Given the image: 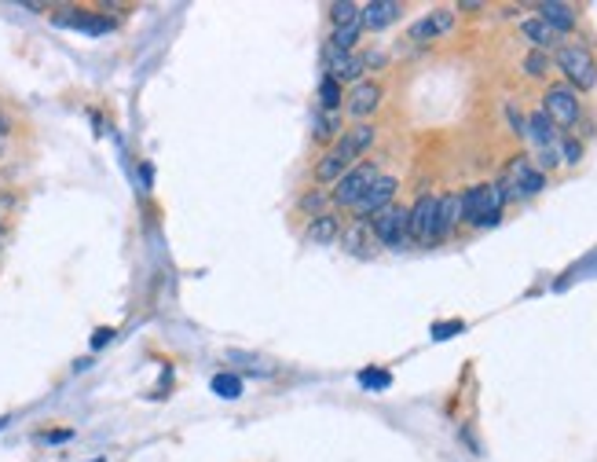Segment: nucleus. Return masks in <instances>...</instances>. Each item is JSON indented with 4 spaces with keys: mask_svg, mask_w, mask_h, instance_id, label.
Masks as SVG:
<instances>
[{
    "mask_svg": "<svg viewBox=\"0 0 597 462\" xmlns=\"http://www.w3.org/2000/svg\"><path fill=\"white\" fill-rule=\"evenodd\" d=\"M462 224V206H458V192H447V195H440V202H436V242H444L455 228Z\"/></svg>",
    "mask_w": 597,
    "mask_h": 462,
    "instance_id": "f3484780",
    "label": "nucleus"
},
{
    "mask_svg": "<svg viewBox=\"0 0 597 462\" xmlns=\"http://www.w3.org/2000/svg\"><path fill=\"white\" fill-rule=\"evenodd\" d=\"M557 70L568 77L572 92H590L597 84V63L582 41H561L557 44Z\"/></svg>",
    "mask_w": 597,
    "mask_h": 462,
    "instance_id": "f03ea898",
    "label": "nucleus"
},
{
    "mask_svg": "<svg viewBox=\"0 0 597 462\" xmlns=\"http://www.w3.org/2000/svg\"><path fill=\"white\" fill-rule=\"evenodd\" d=\"M341 246L348 250V253H370V224H363V221H356V224H348V228H341Z\"/></svg>",
    "mask_w": 597,
    "mask_h": 462,
    "instance_id": "4be33fe9",
    "label": "nucleus"
},
{
    "mask_svg": "<svg viewBox=\"0 0 597 462\" xmlns=\"http://www.w3.org/2000/svg\"><path fill=\"white\" fill-rule=\"evenodd\" d=\"M341 217L334 213V210H327V213H319V217H312L308 221V228H305V239L312 242V246H330V242H338L341 239Z\"/></svg>",
    "mask_w": 597,
    "mask_h": 462,
    "instance_id": "2eb2a0df",
    "label": "nucleus"
},
{
    "mask_svg": "<svg viewBox=\"0 0 597 462\" xmlns=\"http://www.w3.org/2000/svg\"><path fill=\"white\" fill-rule=\"evenodd\" d=\"M319 111H327V114L341 111V84H338L330 74H327L323 84H319Z\"/></svg>",
    "mask_w": 597,
    "mask_h": 462,
    "instance_id": "393cba45",
    "label": "nucleus"
},
{
    "mask_svg": "<svg viewBox=\"0 0 597 462\" xmlns=\"http://www.w3.org/2000/svg\"><path fill=\"white\" fill-rule=\"evenodd\" d=\"M348 169H352V165H348V162H345V158H341V154L330 147V151H327V154L316 162V183H323V188H327V183H338V180H341Z\"/></svg>",
    "mask_w": 597,
    "mask_h": 462,
    "instance_id": "aec40b11",
    "label": "nucleus"
},
{
    "mask_svg": "<svg viewBox=\"0 0 597 462\" xmlns=\"http://www.w3.org/2000/svg\"><path fill=\"white\" fill-rule=\"evenodd\" d=\"M370 235H374V242H381V246H388V250L411 242V235H407V210L396 206V202H392L388 210H381V213L370 221Z\"/></svg>",
    "mask_w": 597,
    "mask_h": 462,
    "instance_id": "0eeeda50",
    "label": "nucleus"
},
{
    "mask_svg": "<svg viewBox=\"0 0 597 462\" xmlns=\"http://www.w3.org/2000/svg\"><path fill=\"white\" fill-rule=\"evenodd\" d=\"M494 188L503 192L506 202H510V199H532V195H539V192L546 188V172H543L532 158H514V162L506 165V176L494 183Z\"/></svg>",
    "mask_w": 597,
    "mask_h": 462,
    "instance_id": "7ed1b4c3",
    "label": "nucleus"
},
{
    "mask_svg": "<svg viewBox=\"0 0 597 462\" xmlns=\"http://www.w3.org/2000/svg\"><path fill=\"white\" fill-rule=\"evenodd\" d=\"M396 192H400V180L381 172V176L370 183V192L359 199V206L352 210V213H356V221H363V224H367V221H374L381 210H388V206L396 202Z\"/></svg>",
    "mask_w": 597,
    "mask_h": 462,
    "instance_id": "1a4fd4ad",
    "label": "nucleus"
},
{
    "mask_svg": "<svg viewBox=\"0 0 597 462\" xmlns=\"http://www.w3.org/2000/svg\"><path fill=\"white\" fill-rule=\"evenodd\" d=\"M381 176V169L374 165V162H356L334 188H330V206H338V210H356L359 206V199L370 192V183Z\"/></svg>",
    "mask_w": 597,
    "mask_h": 462,
    "instance_id": "20e7f679",
    "label": "nucleus"
},
{
    "mask_svg": "<svg viewBox=\"0 0 597 462\" xmlns=\"http://www.w3.org/2000/svg\"><path fill=\"white\" fill-rule=\"evenodd\" d=\"M521 34L535 44V52H546V48H553L557 44V34L539 19V15H528V19H521Z\"/></svg>",
    "mask_w": 597,
    "mask_h": 462,
    "instance_id": "412c9836",
    "label": "nucleus"
},
{
    "mask_svg": "<svg viewBox=\"0 0 597 462\" xmlns=\"http://www.w3.org/2000/svg\"><path fill=\"white\" fill-rule=\"evenodd\" d=\"M363 55H356V52H348V55H341V52H334L330 44H327V74L338 81V84H359L363 81Z\"/></svg>",
    "mask_w": 597,
    "mask_h": 462,
    "instance_id": "f8f14e48",
    "label": "nucleus"
},
{
    "mask_svg": "<svg viewBox=\"0 0 597 462\" xmlns=\"http://www.w3.org/2000/svg\"><path fill=\"white\" fill-rule=\"evenodd\" d=\"M381 96H385L381 84L363 77L359 84H352V88H348V96L341 100V107H345V114H348V118H356V122L363 125V122H367L377 107H381Z\"/></svg>",
    "mask_w": 597,
    "mask_h": 462,
    "instance_id": "9d476101",
    "label": "nucleus"
},
{
    "mask_svg": "<svg viewBox=\"0 0 597 462\" xmlns=\"http://www.w3.org/2000/svg\"><path fill=\"white\" fill-rule=\"evenodd\" d=\"M579 154H582V147H579L575 140H564V158H568V162H579Z\"/></svg>",
    "mask_w": 597,
    "mask_h": 462,
    "instance_id": "7c9ffc66",
    "label": "nucleus"
},
{
    "mask_svg": "<svg viewBox=\"0 0 597 462\" xmlns=\"http://www.w3.org/2000/svg\"><path fill=\"white\" fill-rule=\"evenodd\" d=\"M213 393H220V397H231V400H239L242 397V382L231 375V371H224V375H217L213 378Z\"/></svg>",
    "mask_w": 597,
    "mask_h": 462,
    "instance_id": "bb28decb",
    "label": "nucleus"
},
{
    "mask_svg": "<svg viewBox=\"0 0 597 462\" xmlns=\"http://www.w3.org/2000/svg\"><path fill=\"white\" fill-rule=\"evenodd\" d=\"M539 19L561 37V34H572L575 30V8H568V5H557V0H546V5H539Z\"/></svg>",
    "mask_w": 597,
    "mask_h": 462,
    "instance_id": "6ab92c4d",
    "label": "nucleus"
},
{
    "mask_svg": "<svg viewBox=\"0 0 597 462\" xmlns=\"http://www.w3.org/2000/svg\"><path fill=\"white\" fill-rule=\"evenodd\" d=\"M363 386H377V389H385V386H388V375H363Z\"/></svg>",
    "mask_w": 597,
    "mask_h": 462,
    "instance_id": "2f4dec72",
    "label": "nucleus"
},
{
    "mask_svg": "<svg viewBox=\"0 0 597 462\" xmlns=\"http://www.w3.org/2000/svg\"><path fill=\"white\" fill-rule=\"evenodd\" d=\"M359 37H363V23L356 19V23H348V26H338V30H334L330 48H334V52H341V55H348V52L359 44Z\"/></svg>",
    "mask_w": 597,
    "mask_h": 462,
    "instance_id": "5701e85b",
    "label": "nucleus"
},
{
    "mask_svg": "<svg viewBox=\"0 0 597 462\" xmlns=\"http://www.w3.org/2000/svg\"><path fill=\"white\" fill-rule=\"evenodd\" d=\"M0 143H5V136H0Z\"/></svg>",
    "mask_w": 597,
    "mask_h": 462,
    "instance_id": "f704fd0d",
    "label": "nucleus"
},
{
    "mask_svg": "<svg viewBox=\"0 0 597 462\" xmlns=\"http://www.w3.org/2000/svg\"><path fill=\"white\" fill-rule=\"evenodd\" d=\"M524 136L535 143L543 169H557V165H561V136H557L553 122H550L543 111H535V114L524 122Z\"/></svg>",
    "mask_w": 597,
    "mask_h": 462,
    "instance_id": "39448f33",
    "label": "nucleus"
},
{
    "mask_svg": "<svg viewBox=\"0 0 597 462\" xmlns=\"http://www.w3.org/2000/svg\"><path fill=\"white\" fill-rule=\"evenodd\" d=\"M111 338H114V330L107 327V330H95L92 334V349H103V345H111Z\"/></svg>",
    "mask_w": 597,
    "mask_h": 462,
    "instance_id": "c756f323",
    "label": "nucleus"
},
{
    "mask_svg": "<svg viewBox=\"0 0 597 462\" xmlns=\"http://www.w3.org/2000/svg\"><path fill=\"white\" fill-rule=\"evenodd\" d=\"M231 363H242V367H253L250 375H271V363H264L260 356H246V352H228Z\"/></svg>",
    "mask_w": 597,
    "mask_h": 462,
    "instance_id": "cd10ccee",
    "label": "nucleus"
},
{
    "mask_svg": "<svg viewBox=\"0 0 597 462\" xmlns=\"http://www.w3.org/2000/svg\"><path fill=\"white\" fill-rule=\"evenodd\" d=\"M546 70H550L546 52H532V55L524 59V74H528V77H546Z\"/></svg>",
    "mask_w": 597,
    "mask_h": 462,
    "instance_id": "c85d7f7f",
    "label": "nucleus"
},
{
    "mask_svg": "<svg viewBox=\"0 0 597 462\" xmlns=\"http://www.w3.org/2000/svg\"><path fill=\"white\" fill-rule=\"evenodd\" d=\"M341 136H345V114L341 111H334V114L316 111V118H312V140L323 143V147H334Z\"/></svg>",
    "mask_w": 597,
    "mask_h": 462,
    "instance_id": "dca6fc26",
    "label": "nucleus"
},
{
    "mask_svg": "<svg viewBox=\"0 0 597 462\" xmlns=\"http://www.w3.org/2000/svg\"><path fill=\"white\" fill-rule=\"evenodd\" d=\"M359 12H363V5H352V0H338V5H330V23H334V30L356 23Z\"/></svg>",
    "mask_w": 597,
    "mask_h": 462,
    "instance_id": "a878e982",
    "label": "nucleus"
},
{
    "mask_svg": "<svg viewBox=\"0 0 597 462\" xmlns=\"http://www.w3.org/2000/svg\"><path fill=\"white\" fill-rule=\"evenodd\" d=\"M59 26H73V30H84V34H107L114 30L118 23L111 15H88V12H59L55 15Z\"/></svg>",
    "mask_w": 597,
    "mask_h": 462,
    "instance_id": "a211bd4d",
    "label": "nucleus"
},
{
    "mask_svg": "<svg viewBox=\"0 0 597 462\" xmlns=\"http://www.w3.org/2000/svg\"><path fill=\"white\" fill-rule=\"evenodd\" d=\"M451 30H455V12L440 8V12H429L426 19H418L411 26V41H436V37H444Z\"/></svg>",
    "mask_w": 597,
    "mask_h": 462,
    "instance_id": "4468645a",
    "label": "nucleus"
},
{
    "mask_svg": "<svg viewBox=\"0 0 597 462\" xmlns=\"http://www.w3.org/2000/svg\"><path fill=\"white\" fill-rule=\"evenodd\" d=\"M543 114L553 122V129H572L579 122L582 107H579V96L568 84H550L546 96H543Z\"/></svg>",
    "mask_w": 597,
    "mask_h": 462,
    "instance_id": "423d86ee",
    "label": "nucleus"
},
{
    "mask_svg": "<svg viewBox=\"0 0 597 462\" xmlns=\"http://www.w3.org/2000/svg\"><path fill=\"white\" fill-rule=\"evenodd\" d=\"M458 206H462V224H473V228H494L503 221V192L494 183H476V188L462 192L458 195Z\"/></svg>",
    "mask_w": 597,
    "mask_h": 462,
    "instance_id": "f257e3e1",
    "label": "nucleus"
},
{
    "mask_svg": "<svg viewBox=\"0 0 597 462\" xmlns=\"http://www.w3.org/2000/svg\"><path fill=\"white\" fill-rule=\"evenodd\" d=\"M92 462H103V458H92Z\"/></svg>",
    "mask_w": 597,
    "mask_h": 462,
    "instance_id": "72a5a7b5",
    "label": "nucleus"
},
{
    "mask_svg": "<svg viewBox=\"0 0 597 462\" xmlns=\"http://www.w3.org/2000/svg\"><path fill=\"white\" fill-rule=\"evenodd\" d=\"M48 444H59V440H70V429H59V433H44Z\"/></svg>",
    "mask_w": 597,
    "mask_h": 462,
    "instance_id": "473e14b6",
    "label": "nucleus"
},
{
    "mask_svg": "<svg viewBox=\"0 0 597 462\" xmlns=\"http://www.w3.org/2000/svg\"><path fill=\"white\" fill-rule=\"evenodd\" d=\"M374 140H377V133H374V125H352V129H345V136L334 143V151L348 162V165H356L370 147H374Z\"/></svg>",
    "mask_w": 597,
    "mask_h": 462,
    "instance_id": "9b49d317",
    "label": "nucleus"
},
{
    "mask_svg": "<svg viewBox=\"0 0 597 462\" xmlns=\"http://www.w3.org/2000/svg\"><path fill=\"white\" fill-rule=\"evenodd\" d=\"M436 202H440V195H422L418 202H415V210H407V235H411V242H418V246H436Z\"/></svg>",
    "mask_w": 597,
    "mask_h": 462,
    "instance_id": "6e6552de",
    "label": "nucleus"
},
{
    "mask_svg": "<svg viewBox=\"0 0 597 462\" xmlns=\"http://www.w3.org/2000/svg\"><path fill=\"white\" fill-rule=\"evenodd\" d=\"M400 15H404V5H396V0H370L359 12V23H363V30L377 34V30H388Z\"/></svg>",
    "mask_w": 597,
    "mask_h": 462,
    "instance_id": "ddd939ff",
    "label": "nucleus"
},
{
    "mask_svg": "<svg viewBox=\"0 0 597 462\" xmlns=\"http://www.w3.org/2000/svg\"><path fill=\"white\" fill-rule=\"evenodd\" d=\"M297 210H301L308 221H312V217H319V213H327V210H330V192H323V188L305 192L301 199H297Z\"/></svg>",
    "mask_w": 597,
    "mask_h": 462,
    "instance_id": "b1692460",
    "label": "nucleus"
}]
</instances>
